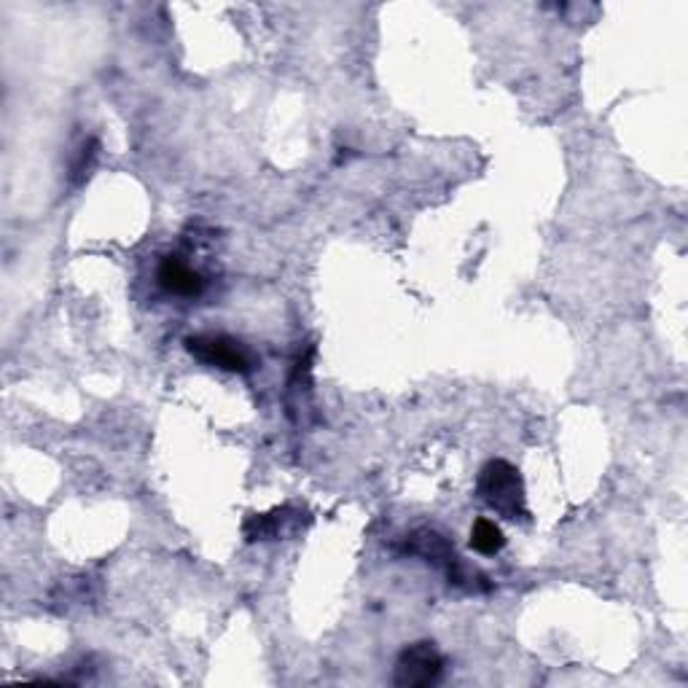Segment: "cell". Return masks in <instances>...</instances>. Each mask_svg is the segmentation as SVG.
Instances as JSON below:
<instances>
[{
	"label": "cell",
	"instance_id": "cell-4",
	"mask_svg": "<svg viewBox=\"0 0 688 688\" xmlns=\"http://www.w3.org/2000/svg\"><path fill=\"white\" fill-rule=\"evenodd\" d=\"M301 525V511L296 508L283 506L275 508L269 514H251L245 519L243 532L247 543H258V541H281V538L288 536V532H296Z\"/></svg>",
	"mask_w": 688,
	"mask_h": 688
},
{
	"label": "cell",
	"instance_id": "cell-7",
	"mask_svg": "<svg viewBox=\"0 0 688 688\" xmlns=\"http://www.w3.org/2000/svg\"><path fill=\"white\" fill-rule=\"evenodd\" d=\"M506 547V536L500 530V525H495L493 519L481 517L476 519L474 527H470V549L479 551V554L493 557L498 551H504Z\"/></svg>",
	"mask_w": 688,
	"mask_h": 688
},
{
	"label": "cell",
	"instance_id": "cell-6",
	"mask_svg": "<svg viewBox=\"0 0 688 688\" xmlns=\"http://www.w3.org/2000/svg\"><path fill=\"white\" fill-rule=\"evenodd\" d=\"M157 281L167 290V294L186 296V299H191V296H200L204 290V277L197 269H191L189 264L181 262L178 256H167L165 262L159 264Z\"/></svg>",
	"mask_w": 688,
	"mask_h": 688
},
{
	"label": "cell",
	"instance_id": "cell-5",
	"mask_svg": "<svg viewBox=\"0 0 688 688\" xmlns=\"http://www.w3.org/2000/svg\"><path fill=\"white\" fill-rule=\"evenodd\" d=\"M401 551L409 557H420V560L431 562V565H436L442 570H446L452 562L457 560V551L455 547H452L449 538H446L444 532L431 530V527H420V530H414L412 536H406L404 549Z\"/></svg>",
	"mask_w": 688,
	"mask_h": 688
},
{
	"label": "cell",
	"instance_id": "cell-3",
	"mask_svg": "<svg viewBox=\"0 0 688 688\" xmlns=\"http://www.w3.org/2000/svg\"><path fill=\"white\" fill-rule=\"evenodd\" d=\"M186 350L197 361L213 366V369L237 371V374H247L253 369V356L247 352V347L226 334H197V337L186 339Z\"/></svg>",
	"mask_w": 688,
	"mask_h": 688
},
{
	"label": "cell",
	"instance_id": "cell-8",
	"mask_svg": "<svg viewBox=\"0 0 688 688\" xmlns=\"http://www.w3.org/2000/svg\"><path fill=\"white\" fill-rule=\"evenodd\" d=\"M97 154H100V146H97V140H86L82 146V151H78V159L73 162V176H71L73 183H82L84 178H89L92 167H95V162H97Z\"/></svg>",
	"mask_w": 688,
	"mask_h": 688
},
{
	"label": "cell",
	"instance_id": "cell-1",
	"mask_svg": "<svg viewBox=\"0 0 688 688\" xmlns=\"http://www.w3.org/2000/svg\"><path fill=\"white\" fill-rule=\"evenodd\" d=\"M476 495L493 508L495 514L506 519H525L527 517V495L525 479L517 466L508 461H489L479 470L476 479Z\"/></svg>",
	"mask_w": 688,
	"mask_h": 688
},
{
	"label": "cell",
	"instance_id": "cell-2",
	"mask_svg": "<svg viewBox=\"0 0 688 688\" xmlns=\"http://www.w3.org/2000/svg\"><path fill=\"white\" fill-rule=\"evenodd\" d=\"M444 678V656L436 643L420 641L406 646L395 659L393 684L399 688H431Z\"/></svg>",
	"mask_w": 688,
	"mask_h": 688
}]
</instances>
